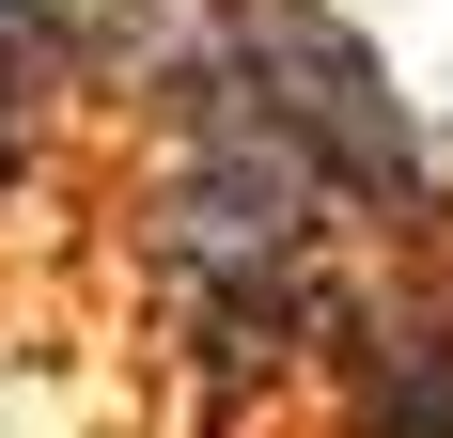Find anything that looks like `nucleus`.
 I'll return each mask as SVG.
<instances>
[{
	"label": "nucleus",
	"instance_id": "7ed1b4c3",
	"mask_svg": "<svg viewBox=\"0 0 453 438\" xmlns=\"http://www.w3.org/2000/svg\"><path fill=\"white\" fill-rule=\"evenodd\" d=\"M79 126H94V0H0V219L47 204Z\"/></svg>",
	"mask_w": 453,
	"mask_h": 438
},
{
	"label": "nucleus",
	"instance_id": "f257e3e1",
	"mask_svg": "<svg viewBox=\"0 0 453 438\" xmlns=\"http://www.w3.org/2000/svg\"><path fill=\"white\" fill-rule=\"evenodd\" d=\"M110 126H126V266H141V329L173 360V392L203 423L281 407L375 235L219 94H157V110H110Z\"/></svg>",
	"mask_w": 453,
	"mask_h": 438
},
{
	"label": "nucleus",
	"instance_id": "f03ea898",
	"mask_svg": "<svg viewBox=\"0 0 453 438\" xmlns=\"http://www.w3.org/2000/svg\"><path fill=\"white\" fill-rule=\"evenodd\" d=\"M297 407L313 438H453V219L344 266Z\"/></svg>",
	"mask_w": 453,
	"mask_h": 438
}]
</instances>
